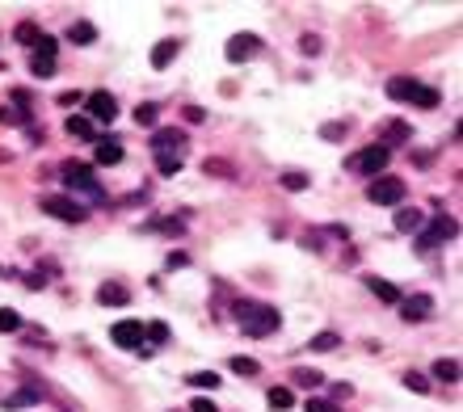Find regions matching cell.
<instances>
[{"mask_svg": "<svg viewBox=\"0 0 463 412\" xmlns=\"http://www.w3.org/2000/svg\"><path fill=\"white\" fill-rule=\"evenodd\" d=\"M165 341H169V324H161V320H156V324H147V328H143V345H147V349H152V345H165Z\"/></svg>", "mask_w": 463, "mask_h": 412, "instance_id": "cell-29", "label": "cell"}, {"mask_svg": "<svg viewBox=\"0 0 463 412\" xmlns=\"http://www.w3.org/2000/svg\"><path fill=\"white\" fill-rule=\"evenodd\" d=\"M26 286H30V290H42V286H46V278H42V274H30V278H26Z\"/></svg>", "mask_w": 463, "mask_h": 412, "instance_id": "cell-46", "label": "cell"}, {"mask_svg": "<svg viewBox=\"0 0 463 412\" xmlns=\"http://www.w3.org/2000/svg\"><path fill=\"white\" fill-rule=\"evenodd\" d=\"M84 110H89V122H114L118 118V101H114V93L97 88V93H89Z\"/></svg>", "mask_w": 463, "mask_h": 412, "instance_id": "cell-7", "label": "cell"}, {"mask_svg": "<svg viewBox=\"0 0 463 412\" xmlns=\"http://www.w3.org/2000/svg\"><path fill=\"white\" fill-rule=\"evenodd\" d=\"M42 211L46 215H55V219H64V223H84L89 219V211L72 198V194H46L42 198Z\"/></svg>", "mask_w": 463, "mask_h": 412, "instance_id": "cell-3", "label": "cell"}, {"mask_svg": "<svg viewBox=\"0 0 463 412\" xmlns=\"http://www.w3.org/2000/svg\"><path fill=\"white\" fill-rule=\"evenodd\" d=\"M232 371H236V375H257L262 366H257L253 357H232Z\"/></svg>", "mask_w": 463, "mask_h": 412, "instance_id": "cell-37", "label": "cell"}, {"mask_svg": "<svg viewBox=\"0 0 463 412\" xmlns=\"http://www.w3.org/2000/svg\"><path fill=\"white\" fill-rule=\"evenodd\" d=\"M202 169H207V177H232V165H224V160H207Z\"/></svg>", "mask_w": 463, "mask_h": 412, "instance_id": "cell-40", "label": "cell"}, {"mask_svg": "<svg viewBox=\"0 0 463 412\" xmlns=\"http://www.w3.org/2000/svg\"><path fill=\"white\" fill-rule=\"evenodd\" d=\"M367 290H371L375 299H383V303H400V290H396L388 278H367Z\"/></svg>", "mask_w": 463, "mask_h": 412, "instance_id": "cell-17", "label": "cell"}, {"mask_svg": "<svg viewBox=\"0 0 463 412\" xmlns=\"http://www.w3.org/2000/svg\"><path fill=\"white\" fill-rule=\"evenodd\" d=\"M400 316H404L408 324H421V320H430V316H434V299H430V294L400 299Z\"/></svg>", "mask_w": 463, "mask_h": 412, "instance_id": "cell-10", "label": "cell"}, {"mask_svg": "<svg viewBox=\"0 0 463 412\" xmlns=\"http://www.w3.org/2000/svg\"><path fill=\"white\" fill-rule=\"evenodd\" d=\"M291 383H295V387H307V391H316V387L325 383V375H320V371H307V366H295V371H291Z\"/></svg>", "mask_w": 463, "mask_h": 412, "instance_id": "cell-18", "label": "cell"}, {"mask_svg": "<svg viewBox=\"0 0 463 412\" xmlns=\"http://www.w3.org/2000/svg\"><path fill=\"white\" fill-rule=\"evenodd\" d=\"M13 38H17V42H26V46H38V38H42V34H38V26H34V21H21V26L13 30Z\"/></svg>", "mask_w": 463, "mask_h": 412, "instance_id": "cell-30", "label": "cell"}, {"mask_svg": "<svg viewBox=\"0 0 463 412\" xmlns=\"http://www.w3.org/2000/svg\"><path fill=\"white\" fill-rule=\"evenodd\" d=\"M421 223H426V215L417 206H400L396 211V232H421Z\"/></svg>", "mask_w": 463, "mask_h": 412, "instance_id": "cell-14", "label": "cell"}, {"mask_svg": "<svg viewBox=\"0 0 463 412\" xmlns=\"http://www.w3.org/2000/svg\"><path fill=\"white\" fill-rule=\"evenodd\" d=\"M97 303H106V307H122L131 303V290L118 286V282H106V286H97Z\"/></svg>", "mask_w": 463, "mask_h": 412, "instance_id": "cell-12", "label": "cell"}, {"mask_svg": "<svg viewBox=\"0 0 463 412\" xmlns=\"http://www.w3.org/2000/svg\"><path fill=\"white\" fill-rule=\"evenodd\" d=\"M278 181H282V189H291V194H299V189H307V173H295V169H291V173H282Z\"/></svg>", "mask_w": 463, "mask_h": 412, "instance_id": "cell-32", "label": "cell"}, {"mask_svg": "<svg viewBox=\"0 0 463 412\" xmlns=\"http://www.w3.org/2000/svg\"><path fill=\"white\" fill-rule=\"evenodd\" d=\"M307 412H341L333 400H307Z\"/></svg>", "mask_w": 463, "mask_h": 412, "instance_id": "cell-42", "label": "cell"}, {"mask_svg": "<svg viewBox=\"0 0 463 412\" xmlns=\"http://www.w3.org/2000/svg\"><path fill=\"white\" fill-rule=\"evenodd\" d=\"M455 232H459V223H455V219H446V215H438V219H434V236H438V240H451Z\"/></svg>", "mask_w": 463, "mask_h": 412, "instance_id": "cell-34", "label": "cell"}, {"mask_svg": "<svg viewBox=\"0 0 463 412\" xmlns=\"http://www.w3.org/2000/svg\"><path fill=\"white\" fill-rule=\"evenodd\" d=\"M185 383H190V387H198V391H215V387H219L224 379H219L215 371H194V375H190Z\"/></svg>", "mask_w": 463, "mask_h": 412, "instance_id": "cell-22", "label": "cell"}, {"mask_svg": "<svg viewBox=\"0 0 463 412\" xmlns=\"http://www.w3.org/2000/svg\"><path fill=\"white\" fill-rule=\"evenodd\" d=\"M379 143H383L388 151H392V147H400V143H408V127H404V122H388V131H383V139H379Z\"/></svg>", "mask_w": 463, "mask_h": 412, "instance_id": "cell-21", "label": "cell"}, {"mask_svg": "<svg viewBox=\"0 0 463 412\" xmlns=\"http://www.w3.org/2000/svg\"><path fill=\"white\" fill-rule=\"evenodd\" d=\"M93 38H97L93 21H72V26H68V42H80V46H89Z\"/></svg>", "mask_w": 463, "mask_h": 412, "instance_id": "cell-19", "label": "cell"}, {"mask_svg": "<svg viewBox=\"0 0 463 412\" xmlns=\"http://www.w3.org/2000/svg\"><path fill=\"white\" fill-rule=\"evenodd\" d=\"M349 395H354L349 383H333V404H337V400H349Z\"/></svg>", "mask_w": 463, "mask_h": 412, "instance_id": "cell-44", "label": "cell"}, {"mask_svg": "<svg viewBox=\"0 0 463 412\" xmlns=\"http://www.w3.org/2000/svg\"><path fill=\"white\" fill-rule=\"evenodd\" d=\"M97 165H122V143L118 139H97Z\"/></svg>", "mask_w": 463, "mask_h": 412, "instance_id": "cell-15", "label": "cell"}, {"mask_svg": "<svg viewBox=\"0 0 463 412\" xmlns=\"http://www.w3.org/2000/svg\"><path fill=\"white\" fill-rule=\"evenodd\" d=\"M236 320H240L244 337H270L282 324L278 307H270V303H236Z\"/></svg>", "mask_w": 463, "mask_h": 412, "instance_id": "cell-1", "label": "cell"}, {"mask_svg": "<svg viewBox=\"0 0 463 412\" xmlns=\"http://www.w3.org/2000/svg\"><path fill=\"white\" fill-rule=\"evenodd\" d=\"M434 379H442V383H459V362H451V357H438V362H434Z\"/></svg>", "mask_w": 463, "mask_h": 412, "instance_id": "cell-27", "label": "cell"}, {"mask_svg": "<svg viewBox=\"0 0 463 412\" xmlns=\"http://www.w3.org/2000/svg\"><path fill=\"white\" fill-rule=\"evenodd\" d=\"M337 345H341V337H337V333H316L312 341H307V349H312V353H333Z\"/></svg>", "mask_w": 463, "mask_h": 412, "instance_id": "cell-24", "label": "cell"}, {"mask_svg": "<svg viewBox=\"0 0 463 412\" xmlns=\"http://www.w3.org/2000/svg\"><path fill=\"white\" fill-rule=\"evenodd\" d=\"M438 88H430V84H417V93H413V106H421V110H434L438 106Z\"/></svg>", "mask_w": 463, "mask_h": 412, "instance_id": "cell-28", "label": "cell"}, {"mask_svg": "<svg viewBox=\"0 0 463 412\" xmlns=\"http://www.w3.org/2000/svg\"><path fill=\"white\" fill-rule=\"evenodd\" d=\"M17 328H21V316L13 307H0V333H17Z\"/></svg>", "mask_w": 463, "mask_h": 412, "instance_id": "cell-33", "label": "cell"}, {"mask_svg": "<svg viewBox=\"0 0 463 412\" xmlns=\"http://www.w3.org/2000/svg\"><path fill=\"white\" fill-rule=\"evenodd\" d=\"M202 118H207V110H198V106H185V122H194V127H198Z\"/></svg>", "mask_w": 463, "mask_h": 412, "instance_id": "cell-45", "label": "cell"}, {"mask_svg": "<svg viewBox=\"0 0 463 412\" xmlns=\"http://www.w3.org/2000/svg\"><path fill=\"white\" fill-rule=\"evenodd\" d=\"M299 50H303V55H320V38L316 34H303L299 38Z\"/></svg>", "mask_w": 463, "mask_h": 412, "instance_id": "cell-38", "label": "cell"}, {"mask_svg": "<svg viewBox=\"0 0 463 412\" xmlns=\"http://www.w3.org/2000/svg\"><path fill=\"white\" fill-rule=\"evenodd\" d=\"M367 198H371L375 206H400V202H404V181H400V177L379 173V177L367 185Z\"/></svg>", "mask_w": 463, "mask_h": 412, "instance_id": "cell-4", "label": "cell"}, {"mask_svg": "<svg viewBox=\"0 0 463 412\" xmlns=\"http://www.w3.org/2000/svg\"><path fill=\"white\" fill-rule=\"evenodd\" d=\"M257 50H262V38L257 34H232L228 46H224V55H228V64H244V59L257 55Z\"/></svg>", "mask_w": 463, "mask_h": 412, "instance_id": "cell-8", "label": "cell"}, {"mask_svg": "<svg viewBox=\"0 0 463 412\" xmlns=\"http://www.w3.org/2000/svg\"><path fill=\"white\" fill-rule=\"evenodd\" d=\"M156 114H161L156 101H139V106H135V122L139 127H156Z\"/></svg>", "mask_w": 463, "mask_h": 412, "instance_id": "cell-26", "label": "cell"}, {"mask_svg": "<svg viewBox=\"0 0 463 412\" xmlns=\"http://www.w3.org/2000/svg\"><path fill=\"white\" fill-rule=\"evenodd\" d=\"M64 185L76 194H89L93 202H101V198H106V194H101V185H97V177H93V169L89 165H64Z\"/></svg>", "mask_w": 463, "mask_h": 412, "instance_id": "cell-5", "label": "cell"}, {"mask_svg": "<svg viewBox=\"0 0 463 412\" xmlns=\"http://www.w3.org/2000/svg\"><path fill=\"white\" fill-rule=\"evenodd\" d=\"M55 50H60V42L51 38V34H42V38H38V50H34V55H42V59H55Z\"/></svg>", "mask_w": 463, "mask_h": 412, "instance_id": "cell-36", "label": "cell"}, {"mask_svg": "<svg viewBox=\"0 0 463 412\" xmlns=\"http://www.w3.org/2000/svg\"><path fill=\"white\" fill-rule=\"evenodd\" d=\"M185 131L181 127H156L152 131V151L156 156H185Z\"/></svg>", "mask_w": 463, "mask_h": 412, "instance_id": "cell-6", "label": "cell"}, {"mask_svg": "<svg viewBox=\"0 0 463 412\" xmlns=\"http://www.w3.org/2000/svg\"><path fill=\"white\" fill-rule=\"evenodd\" d=\"M266 404H270L274 412H287V408L295 404V395H291V387H270V395H266Z\"/></svg>", "mask_w": 463, "mask_h": 412, "instance_id": "cell-25", "label": "cell"}, {"mask_svg": "<svg viewBox=\"0 0 463 412\" xmlns=\"http://www.w3.org/2000/svg\"><path fill=\"white\" fill-rule=\"evenodd\" d=\"M30 68H34V76H51V72H55V59H42V55H34V59H30Z\"/></svg>", "mask_w": 463, "mask_h": 412, "instance_id": "cell-39", "label": "cell"}, {"mask_svg": "<svg viewBox=\"0 0 463 412\" xmlns=\"http://www.w3.org/2000/svg\"><path fill=\"white\" fill-rule=\"evenodd\" d=\"M177 50H181V42H177V38H161V42H156V50H152V68L165 72V68L177 59Z\"/></svg>", "mask_w": 463, "mask_h": 412, "instance_id": "cell-11", "label": "cell"}, {"mask_svg": "<svg viewBox=\"0 0 463 412\" xmlns=\"http://www.w3.org/2000/svg\"><path fill=\"white\" fill-rule=\"evenodd\" d=\"M413 93H417V80L413 76H392L388 80V97L392 101H413Z\"/></svg>", "mask_w": 463, "mask_h": 412, "instance_id": "cell-13", "label": "cell"}, {"mask_svg": "<svg viewBox=\"0 0 463 412\" xmlns=\"http://www.w3.org/2000/svg\"><path fill=\"white\" fill-rule=\"evenodd\" d=\"M0 122L5 127H30V110L26 106H5L0 110Z\"/></svg>", "mask_w": 463, "mask_h": 412, "instance_id": "cell-23", "label": "cell"}, {"mask_svg": "<svg viewBox=\"0 0 463 412\" xmlns=\"http://www.w3.org/2000/svg\"><path fill=\"white\" fill-rule=\"evenodd\" d=\"M388 160H392V151H388L383 143H371V147H363V151H354V156L345 160V169L367 173V177H379V173L388 169Z\"/></svg>", "mask_w": 463, "mask_h": 412, "instance_id": "cell-2", "label": "cell"}, {"mask_svg": "<svg viewBox=\"0 0 463 412\" xmlns=\"http://www.w3.org/2000/svg\"><path fill=\"white\" fill-rule=\"evenodd\" d=\"M42 400V387L38 383H26L21 391H13L9 400H5V408H26V404H38Z\"/></svg>", "mask_w": 463, "mask_h": 412, "instance_id": "cell-16", "label": "cell"}, {"mask_svg": "<svg viewBox=\"0 0 463 412\" xmlns=\"http://www.w3.org/2000/svg\"><path fill=\"white\" fill-rule=\"evenodd\" d=\"M404 387H408V391H417V395H426V391H430V379H426V375H417V371H408V375H404Z\"/></svg>", "mask_w": 463, "mask_h": 412, "instance_id": "cell-35", "label": "cell"}, {"mask_svg": "<svg viewBox=\"0 0 463 412\" xmlns=\"http://www.w3.org/2000/svg\"><path fill=\"white\" fill-rule=\"evenodd\" d=\"M320 135L337 143V139H345V122H325V127H320Z\"/></svg>", "mask_w": 463, "mask_h": 412, "instance_id": "cell-41", "label": "cell"}, {"mask_svg": "<svg viewBox=\"0 0 463 412\" xmlns=\"http://www.w3.org/2000/svg\"><path fill=\"white\" fill-rule=\"evenodd\" d=\"M190 412H219V408H215V400H202V395H198V400L190 404Z\"/></svg>", "mask_w": 463, "mask_h": 412, "instance_id": "cell-43", "label": "cell"}, {"mask_svg": "<svg viewBox=\"0 0 463 412\" xmlns=\"http://www.w3.org/2000/svg\"><path fill=\"white\" fill-rule=\"evenodd\" d=\"M110 337H114V345L118 349H143V324L139 320H118L114 328H110Z\"/></svg>", "mask_w": 463, "mask_h": 412, "instance_id": "cell-9", "label": "cell"}, {"mask_svg": "<svg viewBox=\"0 0 463 412\" xmlns=\"http://www.w3.org/2000/svg\"><path fill=\"white\" fill-rule=\"evenodd\" d=\"M68 135H72V139H97V131H93V122H89L84 114H72V118H68Z\"/></svg>", "mask_w": 463, "mask_h": 412, "instance_id": "cell-20", "label": "cell"}, {"mask_svg": "<svg viewBox=\"0 0 463 412\" xmlns=\"http://www.w3.org/2000/svg\"><path fill=\"white\" fill-rule=\"evenodd\" d=\"M181 165H185V156H156V169H161V177H173V173H181Z\"/></svg>", "mask_w": 463, "mask_h": 412, "instance_id": "cell-31", "label": "cell"}]
</instances>
